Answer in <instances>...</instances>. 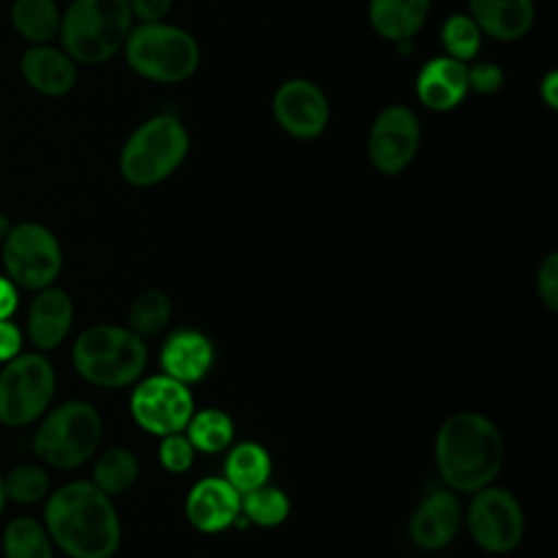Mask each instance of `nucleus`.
<instances>
[{
    "instance_id": "nucleus-1",
    "label": "nucleus",
    "mask_w": 558,
    "mask_h": 558,
    "mask_svg": "<svg viewBox=\"0 0 558 558\" xmlns=\"http://www.w3.org/2000/svg\"><path fill=\"white\" fill-rule=\"evenodd\" d=\"M54 543L70 558H111L122 538L118 510L94 482L76 480L46 497L44 521Z\"/></svg>"
},
{
    "instance_id": "nucleus-2",
    "label": "nucleus",
    "mask_w": 558,
    "mask_h": 558,
    "mask_svg": "<svg viewBox=\"0 0 558 558\" xmlns=\"http://www.w3.org/2000/svg\"><path fill=\"white\" fill-rule=\"evenodd\" d=\"M436 466L442 482L458 493H475L488 486L506 456L497 425L477 412L451 414L436 434Z\"/></svg>"
},
{
    "instance_id": "nucleus-3",
    "label": "nucleus",
    "mask_w": 558,
    "mask_h": 558,
    "mask_svg": "<svg viewBox=\"0 0 558 558\" xmlns=\"http://www.w3.org/2000/svg\"><path fill=\"white\" fill-rule=\"evenodd\" d=\"M131 28L126 0H70L57 41L78 65H98L122 52Z\"/></svg>"
},
{
    "instance_id": "nucleus-4",
    "label": "nucleus",
    "mask_w": 558,
    "mask_h": 558,
    "mask_svg": "<svg viewBox=\"0 0 558 558\" xmlns=\"http://www.w3.org/2000/svg\"><path fill=\"white\" fill-rule=\"evenodd\" d=\"M148 349L144 338L118 325H92L72 344L76 373L100 388L133 384L146 368Z\"/></svg>"
},
{
    "instance_id": "nucleus-5",
    "label": "nucleus",
    "mask_w": 558,
    "mask_h": 558,
    "mask_svg": "<svg viewBox=\"0 0 558 558\" xmlns=\"http://www.w3.org/2000/svg\"><path fill=\"white\" fill-rule=\"evenodd\" d=\"M102 438V418L98 410L83 401L70 399L37 421L33 434V453L39 462L70 471L85 464L98 449Z\"/></svg>"
},
{
    "instance_id": "nucleus-6",
    "label": "nucleus",
    "mask_w": 558,
    "mask_h": 558,
    "mask_svg": "<svg viewBox=\"0 0 558 558\" xmlns=\"http://www.w3.org/2000/svg\"><path fill=\"white\" fill-rule=\"evenodd\" d=\"M190 135L174 116L159 113L144 120L124 142L118 159L120 174L135 187L166 181L187 157Z\"/></svg>"
},
{
    "instance_id": "nucleus-7",
    "label": "nucleus",
    "mask_w": 558,
    "mask_h": 558,
    "mask_svg": "<svg viewBox=\"0 0 558 558\" xmlns=\"http://www.w3.org/2000/svg\"><path fill=\"white\" fill-rule=\"evenodd\" d=\"M122 52L137 76L155 83H181L196 72L201 61L196 39L163 20L133 26Z\"/></svg>"
},
{
    "instance_id": "nucleus-8",
    "label": "nucleus",
    "mask_w": 558,
    "mask_h": 558,
    "mask_svg": "<svg viewBox=\"0 0 558 558\" xmlns=\"http://www.w3.org/2000/svg\"><path fill=\"white\" fill-rule=\"evenodd\" d=\"M57 373L41 351H22L0 368V425L28 427L52 403Z\"/></svg>"
},
{
    "instance_id": "nucleus-9",
    "label": "nucleus",
    "mask_w": 558,
    "mask_h": 558,
    "mask_svg": "<svg viewBox=\"0 0 558 558\" xmlns=\"http://www.w3.org/2000/svg\"><path fill=\"white\" fill-rule=\"evenodd\" d=\"M2 272L22 290L37 292L54 281L63 268L59 238L37 220L13 222L0 242Z\"/></svg>"
},
{
    "instance_id": "nucleus-10",
    "label": "nucleus",
    "mask_w": 558,
    "mask_h": 558,
    "mask_svg": "<svg viewBox=\"0 0 558 558\" xmlns=\"http://www.w3.org/2000/svg\"><path fill=\"white\" fill-rule=\"evenodd\" d=\"M466 521L473 541L488 554L512 551L525 532L521 504L510 490L497 486L475 490Z\"/></svg>"
},
{
    "instance_id": "nucleus-11",
    "label": "nucleus",
    "mask_w": 558,
    "mask_h": 558,
    "mask_svg": "<svg viewBox=\"0 0 558 558\" xmlns=\"http://www.w3.org/2000/svg\"><path fill=\"white\" fill-rule=\"evenodd\" d=\"M129 405L135 423L155 436L179 434L194 414V399L187 386L168 375H153L140 381Z\"/></svg>"
},
{
    "instance_id": "nucleus-12",
    "label": "nucleus",
    "mask_w": 558,
    "mask_h": 558,
    "mask_svg": "<svg viewBox=\"0 0 558 558\" xmlns=\"http://www.w3.org/2000/svg\"><path fill=\"white\" fill-rule=\"evenodd\" d=\"M421 146V124L405 105H390L377 113L368 131V159L381 174H401Z\"/></svg>"
},
{
    "instance_id": "nucleus-13",
    "label": "nucleus",
    "mask_w": 558,
    "mask_h": 558,
    "mask_svg": "<svg viewBox=\"0 0 558 558\" xmlns=\"http://www.w3.org/2000/svg\"><path fill=\"white\" fill-rule=\"evenodd\" d=\"M275 122L296 140H316L329 124V102L323 89L307 78L281 83L272 96Z\"/></svg>"
},
{
    "instance_id": "nucleus-14",
    "label": "nucleus",
    "mask_w": 558,
    "mask_h": 558,
    "mask_svg": "<svg viewBox=\"0 0 558 558\" xmlns=\"http://www.w3.org/2000/svg\"><path fill=\"white\" fill-rule=\"evenodd\" d=\"M17 70L22 81L46 98L70 94L78 81V63L54 41L26 46L20 54Z\"/></svg>"
},
{
    "instance_id": "nucleus-15",
    "label": "nucleus",
    "mask_w": 558,
    "mask_h": 558,
    "mask_svg": "<svg viewBox=\"0 0 558 558\" xmlns=\"http://www.w3.org/2000/svg\"><path fill=\"white\" fill-rule=\"evenodd\" d=\"M74 323V301L57 286L37 290L26 314V336L37 351L57 349Z\"/></svg>"
},
{
    "instance_id": "nucleus-16",
    "label": "nucleus",
    "mask_w": 558,
    "mask_h": 558,
    "mask_svg": "<svg viewBox=\"0 0 558 558\" xmlns=\"http://www.w3.org/2000/svg\"><path fill=\"white\" fill-rule=\"evenodd\" d=\"M240 497L242 495L225 477H203L187 493V521L201 532H222L242 514Z\"/></svg>"
},
{
    "instance_id": "nucleus-17",
    "label": "nucleus",
    "mask_w": 558,
    "mask_h": 558,
    "mask_svg": "<svg viewBox=\"0 0 558 558\" xmlns=\"http://www.w3.org/2000/svg\"><path fill=\"white\" fill-rule=\"evenodd\" d=\"M460 501L449 490L429 493L410 519V538L418 549L434 551L451 543L460 525Z\"/></svg>"
},
{
    "instance_id": "nucleus-18",
    "label": "nucleus",
    "mask_w": 558,
    "mask_h": 558,
    "mask_svg": "<svg viewBox=\"0 0 558 558\" xmlns=\"http://www.w3.org/2000/svg\"><path fill=\"white\" fill-rule=\"evenodd\" d=\"M469 94L466 63L447 54L429 59L416 76V98L429 111H451Z\"/></svg>"
},
{
    "instance_id": "nucleus-19",
    "label": "nucleus",
    "mask_w": 558,
    "mask_h": 558,
    "mask_svg": "<svg viewBox=\"0 0 558 558\" xmlns=\"http://www.w3.org/2000/svg\"><path fill=\"white\" fill-rule=\"evenodd\" d=\"M214 362V347L207 336L194 329L174 331L161 347V368L163 375L181 381H201Z\"/></svg>"
},
{
    "instance_id": "nucleus-20",
    "label": "nucleus",
    "mask_w": 558,
    "mask_h": 558,
    "mask_svg": "<svg viewBox=\"0 0 558 558\" xmlns=\"http://www.w3.org/2000/svg\"><path fill=\"white\" fill-rule=\"evenodd\" d=\"M469 11L482 35L497 41H517L534 24L532 0H469Z\"/></svg>"
},
{
    "instance_id": "nucleus-21",
    "label": "nucleus",
    "mask_w": 558,
    "mask_h": 558,
    "mask_svg": "<svg viewBox=\"0 0 558 558\" xmlns=\"http://www.w3.org/2000/svg\"><path fill=\"white\" fill-rule=\"evenodd\" d=\"M429 9L432 0H368V22L381 39L401 50L423 28Z\"/></svg>"
},
{
    "instance_id": "nucleus-22",
    "label": "nucleus",
    "mask_w": 558,
    "mask_h": 558,
    "mask_svg": "<svg viewBox=\"0 0 558 558\" xmlns=\"http://www.w3.org/2000/svg\"><path fill=\"white\" fill-rule=\"evenodd\" d=\"M9 20L26 46L52 44L59 37L61 9L54 0H13Z\"/></svg>"
},
{
    "instance_id": "nucleus-23",
    "label": "nucleus",
    "mask_w": 558,
    "mask_h": 558,
    "mask_svg": "<svg viewBox=\"0 0 558 558\" xmlns=\"http://www.w3.org/2000/svg\"><path fill=\"white\" fill-rule=\"evenodd\" d=\"M2 558H54V543L46 525L33 517H13L0 538Z\"/></svg>"
},
{
    "instance_id": "nucleus-24",
    "label": "nucleus",
    "mask_w": 558,
    "mask_h": 558,
    "mask_svg": "<svg viewBox=\"0 0 558 558\" xmlns=\"http://www.w3.org/2000/svg\"><path fill=\"white\" fill-rule=\"evenodd\" d=\"M270 475V456L259 442L235 445L225 462V480L242 495L266 484Z\"/></svg>"
},
{
    "instance_id": "nucleus-25",
    "label": "nucleus",
    "mask_w": 558,
    "mask_h": 558,
    "mask_svg": "<svg viewBox=\"0 0 558 558\" xmlns=\"http://www.w3.org/2000/svg\"><path fill=\"white\" fill-rule=\"evenodd\" d=\"M137 477L140 460L126 447H111L102 451L92 469V482L109 497L131 488L137 482Z\"/></svg>"
},
{
    "instance_id": "nucleus-26",
    "label": "nucleus",
    "mask_w": 558,
    "mask_h": 558,
    "mask_svg": "<svg viewBox=\"0 0 558 558\" xmlns=\"http://www.w3.org/2000/svg\"><path fill=\"white\" fill-rule=\"evenodd\" d=\"M187 440L205 453L225 451L233 440V421L216 408L201 410L187 423Z\"/></svg>"
},
{
    "instance_id": "nucleus-27",
    "label": "nucleus",
    "mask_w": 558,
    "mask_h": 558,
    "mask_svg": "<svg viewBox=\"0 0 558 558\" xmlns=\"http://www.w3.org/2000/svg\"><path fill=\"white\" fill-rule=\"evenodd\" d=\"M7 501L31 506L50 495V475L37 462H22L2 475Z\"/></svg>"
},
{
    "instance_id": "nucleus-28",
    "label": "nucleus",
    "mask_w": 558,
    "mask_h": 558,
    "mask_svg": "<svg viewBox=\"0 0 558 558\" xmlns=\"http://www.w3.org/2000/svg\"><path fill=\"white\" fill-rule=\"evenodd\" d=\"M172 316V303L163 290L150 288L142 292L129 310V329L140 338L159 333Z\"/></svg>"
},
{
    "instance_id": "nucleus-29",
    "label": "nucleus",
    "mask_w": 558,
    "mask_h": 558,
    "mask_svg": "<svg viewBox=\"0 0 558 558\" xmlns=\"http://www.w3.org/2000/svg\"><path fill=\"white\" fill-rule=\"evenodd\" d=\"M240 512L262 527H275L286 521L290 512V501L283 490L262 484L253 490L242 493L240 497Z\"/></svg>"
},
{
    "instance_id": "nucleus-30",
    "label": "nucleus",
    "mask_w": 558,
    "mask_h": 558,
    "mask_svg": "<svg viewBox=\"0 0 558 558\" xmlns=\"http://www.w3.org/2000/svg\"><path fill=\"white\" fill-rule=\"evenodd\" d=\"M440 44L447 57L456 61H471L480 52L482 46V31L466 13L449 15L440 26Z\"/></svg>"
},
{
    "instance_id": "nucleus-31",
    "label": "nucleus",
    "mask_w": 558,
    "mask_h": 558,
    "mask_svg": "<svg viewBox=\"0 0 558 558\" xmlns=\"http://www.w3.org/2000/svg\"><path fill=\"white\" fill-rule=\"evenodd\" d=\"M194 447L192 442L181 434H168L163 436L159 445V460L166 471L170 473H185L194 462Z\"/></svg>"
},
{
    "instance_id": "nucleus-32",
    "label": "nucleus",
    "mask_w": 558,
    "mask_h": 558,
    "mask_svg": "<svg viewBox=\"0 0 558 558\" xmlns=\"http://www.w3.org/2000/svg\"><path fill=\"white\" fill-rule=\"evenodd\" d=\"M466 81H469V92L488 96L501 89L504 70L493 61H477L471 68L466 65Z\"/></svg>"
},
{
    "instance_id": "nucleus-33",
    "label": "nucleus",
    "mask_w": 558,
    "mask_h": 558,
    "mask_svg": "<svg viewBox=\"0 0 558 558\" xmlns=\"http://www.w3.org/2000/svg\"><path fill=\"white\" fill-rule=\"evenodd\" d=\"M536 292L541 303L556 312L558 310V255L549 253L536 272Z\"/></svg>"
},
{
    "instance_id": "nucleus-34",
    "label": "nucleus",
    "mask_w": 558,
    "mask_h": 558,
    "mask_svg": "<svg viewBox=\"0 0 558 558\" xmlns=\"http://www.w3.org/2000/svg\"><path fill=\"white\" fill-rule=\"evenodd\" d=\"M22 344H24L22 329L11 318L0 320V364L22 353Z\"/></svg>"
},
{
    "instance_id": "nucleus-35",
    "label": "nucleus",
    "mask_w": 558,
    "mask_h": 558,
    "mask_svg": "<svg viewBox=\"0 0 558 558\" xmlns=\"http://www.w3.org/2000/svg\"><path fill=\"white\" fill-rule=\"evenodd\" d=\"M133 20L161 22L172 9V0H126Z\"/></svg>"
},
{
    "instance_id": "nucleus-36",
    "label": "nucleus",
    "mask_w": 558,
    "mask_h": 558,
    "mask_svg": "<svg viewBox=\"0 0 558 558\" xmlns=\"http://www.w3.org/2000/svg\"><path fill=\"white\" fill-rule=\"evenodd\" d=\"M20 288L4 275L0 272V320L11 318L17 310L20 303Z\"/></svg>"
},
{
    "instance_id": "nucleus-37",
    "label": "nucleus",
    "mask_w": 558,
    "mask_h": 558,
    "mask_svg": "<svg viewBox=\"0 0 558 558\" xmlns=\"http://www.w3.org/2000/svg\"><path fill=\"white\" fill-rule=\"evenodd\" d=\"M538 94H541V100L549 107V109H556V102H558V74L556 70H549L543 78H541V85H538Z\"/></svg>"
},
{
    "instance_id": "nucleus-38",
    "label": "nucleus",
    "mask_w": 558,
    "mask_h": 558,
    "mask_svg": "<svg viewBox=\"0 0 558 558\" xmlns=\"http://www.w3.org/2000/svg\"><path fill=\"white\" fill-rule=\"evenodd\" d=\"M11 227H13V220L4 211H0V242L4 240V235L9 233Z\"/></svg>"
},
{
    "instance_id": "nucleus-39",
    "label": "nucleus",
    "mask_w": 558,
    "mask_h": 558,
    "mask_svg": "<svg viewBox=\"0 0 558 558\" xmlns=\"http://www.w3.org/2000/svg\"><path fill=\"white\" fill-rule=\"evenodd\" d=\"M7 495H4V484H2V475H0V517L4 514V508H7Z\"/></svg>"
},
{
    "instance_id": "nucleus-40",
    "label": "nucleus",
    "mask_w": 558,
    "mask_h": 558,
    "mask_svg": "<svg viewBox=\"0 0 558 558\" xmlns=\"http://www.w3.org/2000/svg\"><path fill=\"white\" fill-rule=\"evenodd\" d=\"M0 445H2V442H0Z\"/></svg>"
}]
</instances>
